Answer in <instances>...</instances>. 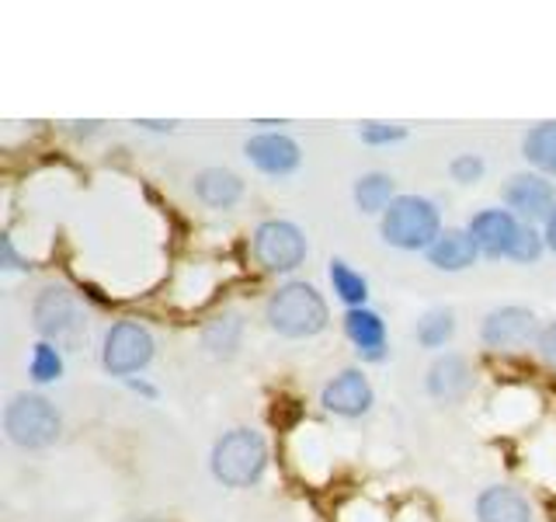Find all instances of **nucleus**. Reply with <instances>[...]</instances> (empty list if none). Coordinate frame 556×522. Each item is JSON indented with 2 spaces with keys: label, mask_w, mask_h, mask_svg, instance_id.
<instances>
[{
  "label": "nucleus",
  "mask_w": 556,
  "mask_h": 522,
  "mask_svg": "<svg viewBox=\"0 0 556 522\" xmlns=\"http://www.w3.org/2000/svg\"><path fill=\"white\" fill-rule=\"evenodd\" d=\"M265 318L271 331H278L282 338H313L327 327L330 310H327V300L317 293V286L286 283L271 293Z\"/></svg>",
  "instance_id": "nucleus-1"
},
{
  "label": "nucleus",
  "mask_w": 556,
  "mask_h": 522,
  "mask_svg": "<svg viewBox=\"0 0 556 522\" xmlns=\"http://www.w3.org/2000/svg\"><path fill=\"white\" fill-rule=\"evenodd\" d=\"M208 467H213V477L226 487H251L265 477L268 467V443L265 435L254 428H230L223 432L213 457H208Z\"/></svg>",
  "instance_id": "nucleus-2"
},
{
  "label": "nucleus",
  "mask_w": 556,
  "mask_h": 522,
  "mask_svg": "<svg viewBox=\"0 0 556 522\" xmlns=\"http://www.w3.org/2000/svg\"><path fill=\"white\" fill-rule=\"evenodd\" d=\"M379 234L396 251H428L442 237L439 206L425 196H396L379 220Z\"/></svg>",
  "instance_id": "nucleus-3"
},
{
  "label": "nucleus",
  "mask_w": 556,
  "mask_h": 522,
  "mask_svg": "<svg viewBox=\"0 0 556 522\" xmlns=\"http://www.w3.org/2000/svg\"><path fill=\"white\" fill-rule=\"evenodd\" d=\"M4 432L22 449H46L60 439L63 418L42 394H14L4 408Z\"/></svg>",
  "instance_id": "nucleus-4"
},
{
  "label": "nucleus",
  "mask_w": 556,
  "mask_h": 522,
  "mask_svg": "<svg viewBox=\"0 0 556 522\" xmlns=\"http://www.w3.org/2000/svg\"><path fill=\"white\" fill-rule=\"evenodd\" d=\"M306 237L289 220H265L254 231V261L265 272L289 275L306 261Z\"/></svg>",
  "instance_id": "nucleus-5"
},
{
  "label": "nucleus",
  "mask_w": 556,
  "mask_h": 522,
  "mask_svg": "<svg viewBox=\"0 0 556 522\" xmlns=\"http://www.w3.org/2000/svg\"><path fill=\"white\" fill-rule=\"evenodd\" d=\"M153 359V335L139 321H118L104 331L101 365L112 376H132Z\"/></svg>",
  "instance_id": "nucleus-6"
},
{
  "label": "nucleus",
  "mask_w": 556,
  "mask_h": 522,
  "mask_svg": "<svg viewBox=\"0 0 556 522\" xmlns=\"http://www.w3.org/2000/svg\"><path fill=\"white\" fill-rule=\"evenodd\" d=\"M504 206H508V213H515L521 223H532V220L546 223L549 209L556 206V188L546 174L521 171V174H511L508 185H504Z\"/></svg>",
  "instance_id": "nucleus-7"
},
{
  "label": "nucleus",
  "mask_w": 556,
  "mask_h": 522,
  "mask_svg": "<svg viewBox=\"0 0 556 522\" xmlns=\"http://www.w3.org/2000/svg\"><path fill=\"white\" fill-rule=\"evenodd\" d=\"M31 324L42 335V341H60L74 335L80 324L77 300L63 286H46L31 303Z\"/></svg>",
  "instance_id": "nucleus-8"
},
{
  "label": "nucleus",
  "mask_w": 556,
  "mask_h": 522,
  "mask_svg": "<svg viewBox=\"0 0 556 522\" xmlns=\"http://www.w3.org/2000/svg\"><path fill=\"white\" fill-rule=\"evenodd\" d=\"M469 237L477 240L480 254L486 258H511L515 240L521 234V220L508 209H480V213L469 220Z\"/></svg>",
  "instance_id": "nucleus-9"
},
{
  "label": "nucleus",
  "mask_w": 556,
  "mask_h": 522,
  "mask_svg": "<svg viewBox=\"0 0 556 522\" xmlns=\"http://www.w3.org/2000/svg\"><path fill=\"white\" fill-rule=\"evenodd\" d=\"M243 153L261 174H271V178H286L303 161L300 144L286 133H257L243 144Z\"/></svg>",
  "instance_id": "nucleus-10"
},
{
  "label": "nucleus",
  "mask_w": 556,
  "mask_h": 522,
  "mask_svg": "<svg viewBox=\"0 0 556 522\" xmlns=\"http://www.w3.org/2000/svg\"><path fill=\"white\" fill-rule=\"evenodd\" d=\"M372 400H376V390H372L369 376H365L362 370H341L324 387V394H320V405L330 414H338V418H362V414H369Z\"/></svg>",
  "instance_id": "nucleus-11"
},
{
  "label": "nucleus",
  "mask_w": 556,
  "mask_h": 522,
  "mask_svg": "<svg viewBox=\"0 0 556 522\" xmlns=\"http://www.w3.org/2000/svg\"><path fill=\"white\" fill-rule=\"evenodd\" d=\"M483 345L491 348H521L535 338V313L529 307H497L483 318Z\"/></svg>",
  "instance_id": "nucleus-12"
},
{
  "label": "nucleus",
  "mask_w": 556,
  "mask_h": 522,
  "mask_svg": "<svg viewBox=\"0 0 556 522\" xmlns=\"http://www.w3.org/2000/svg\"><path fill=\"white\" fill-rule=\"evenodd\" d=\"M469 390H473V370H469V362L463 356L445 352L431 362L428 394L434 400H442V405H456V400H463Z\"/></svg>",
  "instance_id": "nucleus-13"
},
{
  "label": "nucleus",
  "mask_w": 556,
  "mask_h": 522,
  "mask_svg": "<svg viewBox=\"0 0 556 522\" xmlns=\"http://www.w3.org/2000/svg\"><path fill=\"white\" fill-rule=\"evenodd\" d=\"M344 335L358 348L362 359H369V362L387 359V321H382L376 310H369V307L348 310L344 313Z\"/></svg>",
  "instance_id": "nucleus-14"
},
{
  "label": "nucleus",
  "mask_w": 556,
  "mask_h": 522,
  "mask_svg": "<svg viewBox=\"0 0 556 522\" xmlns=\"http://www.w3.org/2000/svg\"><path fill=\"white\" fill-rule=\"evenodd\" d=\"M425 254L439 272H466L469 265H477L480 248H477V240L469 237V231L448 226V231H442V237L434 240Z\"/></svg>",
  "instance_id": "nucleus-15"
},
{
  "label": "nucleus",
  "mask_w": 556,
  "mask_h": 522,
  "mask_svg": "<svg viewBox=\"0 0 556 522\" xmlns=\"http://www.w3.org/2000/svg\"><path fill=\"white\" fill-rule=\"evenodd\" d=\"M477 519L480 522H532L529 498L508 484H494L480 492L477 498Z\"/></svg>",
  "instance_id": "nucleus-16"
},
{
  "label": "nucleus",
  "mask_w": 556,
  "mask_h": 522,
  "mask_svg": "<svg viewBox=\"0 0 556 522\" xmlns=\"http://www.w3.org/2000/svg\"><path fill=\"white\" fill-rule=\"evenodd\" d=\"M195 199L208 209H230L243 199V182L230 167H205L195 174Z\"/></svg>",
  "instance_id": "nucleus-17"
},
{
  "label": "nucleus",
  "mask_w": 556,
  "mask_h": 522,
  "mask_svg": "<svg viewBox=\"0 0 556 522\" xmlns=\"http://www.w3.org/2000/svg\"><path fill=\"white\" fill-rule=\"evenodd\" d=\"M352 196H355V206L362 209V213H387V209L393 206L396 199V182H393V174L387 171H369V174H362V178L355 182L352 188Z\"/></svg>",
  "instance_id": "nucleus-18"
},
{
  "label": "nucleus",
  "mask_w": 556,
  "mask_h": 522,
  "mask_svg": "<svg viewBox=\"0 0 556 522\" xmlns=\"http://www.w3.org/2000/svg\"><path fill=\"white\" fill-rule=\"evenodd\" d=\"M521 157L539 171V174H553L556 178V122H539L521 139Z\"/></svg>",
  "instance_id": "nucleus-19"
},
{
  "label": "nucleus",
  "mask_w": 556,
  "mask_h": 522,
  "mask_svg": "<svg viewBox=\"0 0 556 522\" xmlns=\"http://www.w3.org/2000/svg\"><path fill=\"white\" fill-rule=\"evenodd\" d=\"M240 338H243V321L240 313H219L216 321H208L205 331H202V345L208 356L216 359H233L237 348H240Z\"/></svg>",
  "instance_id": "nucleus-20"
},
{
  "label": "nucleus",
  "mask_w": 556,
  "mask_h": 522,
  "mask_svg": "<svg viewBox=\"0 0 556 522\" xmlns=\"http://www.w3.org/2000/svg\"><path fill=\"white\" fill-rule=\"evenodd\" d=\"M327 275H330V286H334V296L348 310L365 307V300H369V278H365L362 272H355L348 261L334 258V261H330Z\"/></svg>",
  "instance_id": "nucleus-21"
},
{
  "label": "nucleus",
  "mask_w": 556,
  "mask_h": 522,
  "mask_svg": "<svg viewBox=\"0 0 556 522\" xmlns=\"http://www.w3.org/2000/svg\"><path fill=\"white\" fill-rule=\"evenodd\" d=\"M452 335H456V313L445 310V307L428 310L414 327L417 345H425V348H445L452 341Z\"/></svg>",
  "instance_id": "nucleus-22"
},
{
  "label": "nucleus",
  "mask_w": 556,
  "mask_h": 522,
  "mask_svg": "<svg viewBox=\"0 0 556 522\" xmlns=\"http://www.w3.org/2000/svg\"><path fill=\"white\" fill-rule=\"evenodd\" d=\"M28 373L35 383H56L63 376V356L60 348L52 341H39L31 348V362H28Z\"/></svg>",
  "instance_id": "nucleus-23"
},
{
  "label": "nucleus",
  "mask_w": 556,
  "mask_h": 522,
  "mask_svg": "<svg viewBox=\"0 0 556 522\" xmlns=\"http://www.w3.org/2000/svg\"><path fill=\"white\" fill-rule=\"evenodd\" d=\"M543 248H546V237L539 234L532 223H521V234H518V240H515L511 261H518V265H529V261H539Z\"/></svg>",
  "instance_id": "nucleus-24"
},
{
  "label": "nucleus",
  "mask_w": 556,
  "mask_h": 522,
  "mask_svg": "<svg viewBox=\"0 0 556 522\" xmlns=\"http://www.w3.org/2000/svg\"><path fill=\"white\" fill-rule=\"evenodd\" d=\"M358 136H362V144H369V147H390V144H400V139H407V129L390 126V122H365Z\"/></svg>",
  "instance_id": "nucleus-25"
},
{
  "label": "nucleus",
  "mask_w": 556,
  "mask_h": 522,
  "mask_svg": "<svg viewBox=\"0 0 556 522\" xmlns=\"http://www.w3.org/2000/svg\"><path fill=\"white\" fill-rule=\"evenodd\" d=\"M483 157L480 153H459L456 161L448 164V174H452V182H459V185H477L483 178Z\"/></svg>",
  "instance_id": "nucleus-26"
},
{
  "label": "nucleus",
  "mask_w": 556,
  "mask_h": 522,
  "mask_svg": "<svg viewBox=\"0 0 556 522\" xmlns=\"http://www.w3.org/2000/svg\"><path fill=\"white\" fill-rule=\"evenodd\" d=\"M539 356H543L549 365H553V370H556V321L549 324V327H543V331H539Z\"/></svg>",
  "instance_id": "nucleus-27"
},
{
  "label": "nucleus",
  "mask_w": 556,
  "mask_h": 522,
  "mask_svg": "<svg viewBox=\"0 0 556 522\" xmlns=\"http://www.w3.org/2000/svg\"><path fill=\"white\" fill-rule=\"evenodd\" d=\"M0 265H4L8 272H17V269H25V261L17 258V251H14V240L4 234L0 237Z\"/></svg>",
  "instance_id": "nucleus-28"
},
{
  "label": "nucleus",
  "mask_w": 556,
  "mask_h": 522,
  "mask_svg": "<svg viewBox=\"0 0 556 522\" xmlns=\"http://www.w3.org/2000/svg\"><path fill=\"white\" fill-rule=\"evenodd\" d=\"M543 237H546V248L556 254V206L549 209V216H546V223H543Z\"/></svg>",
  "instance_id": "nucleus-29"
},
{
  "label": "nucleus",
  "mask_w": 556,
  "mask_h": 522,
  "mask_svg": "<svg viewBox=\"0 0 556 522\" xmlns=\"http://www.w3.org/2000/svg\"><path fill=\"white\" fill-rule=\"evenodd\" d=\"M139 126H147V129H170V122H139Z\"/></svg>",
  "instance_id": "nucleus-30"
}]
</instances>
